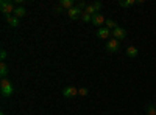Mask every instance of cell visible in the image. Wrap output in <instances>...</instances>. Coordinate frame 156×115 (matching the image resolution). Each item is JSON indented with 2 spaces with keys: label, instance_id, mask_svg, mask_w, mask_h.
<instances>
[{
  "label": "cell",
  "instance_id": "cell-22",
  "mask_svg": "<svg viewBox=\"0 0 156 115\" xmlns=\"http://www.w3.org/2000/svg\"><path fill=\"white\" fill-rule=\"evenodd\" d=\"M56 12H59V14H61V12H64V8H61V6H58V8H56Z\"/></svg>",
  "mask_w": 156,
  "mask_h": 115
},
{
  "label": "cell",
  "instance_id": "cell-14",
  "mask_svg": "<svg viewBox=\"0 0 156 115\" xmlns=\"http://www.w3.org/2000/svg\"><path fill=\"white\" fill-rule=\"evenodd\" d=\"M119 5H120L122 8H129V6L136 5V2H134V0H120Z\"/></svg>",
  "mask_w": 156,
  "mask_h": 115
},
{
  "label": "cell",
  "instance_id": "cell-17",
  "mask_svg": "<svg viewBox=\"0 0 156 115\" xmlns=\"http://www.w3.org/2000/svg\"><path fill=\"white\" fill-rule=\"evenodd\" d=\"M147 115H156V107L153 104L147 106Z\"/></svg>",
  "mask_w": 156,
  "mask_h": 115
},
{
  "label": "cell",
  "instance_id": "cell-2",
  "mask_svg": "<svg viewBox=\"0 0 156 115\" xmlns=\"http://www.w3.org/2000/svg\"><path fill=\"white\" fill-rule=\"evenodd\" d=\"M14 5H12V2H8V0H2L0 2V11L3 12L5 16H12L14 14Z\"/></svg>",
  "mask_w": 156,
  "mask_h": 115
},
{
  "label": "cell",
  "instance_id": "cell-5",
  "mask_svg": "<svg viewBox=\"0 0 156 115\" xmlns=\"http://www.w3.org/2000/svg\"><path fill=\"white\" fill-rule=\"evenodd\" d=\"M112 37L117 41H123L126 37V31L122 28V27H117L115 30H112Z\"/></svg>",
  "mask_w": 156,
  "mask_h": 115
},
{
  "label": "cell",
  "instance_id": "cell-19",
  "mask_svg": "<svg viewBox=\"0 0 156 115\" xmlns=\"http://www.w3.org/2000/svg\"><path fill=\"white\" fill-rule=\"evenodd\" d=\"M81 20H83V22H92V16L84 14V12H83V14H81Z\"/></svg>",
  "mask_w": 156,
  "mask_h": 115
},
{
  "label": "cell",
  "instance_id": "cell-20",
  "mask_svg": "<svg viewBox=\"0 0 156 115\" xmlns=\"http://www.w3.org/2000/svg\"><path fill=\"white\" fill-rule=\"evenodd\" d=\"M92 6H94V9H95L97 12L101 9V3H100V2H94V3H92Z\"/></svg>",
  "mask_w": 156,
  "mask_h": 115
},
{
  "label": "cell",
  "instance_id": "cell-6",
  "mask_svg": "<svg viewBox=\"0 0 156 115\" xmlns=\"http://www.w3.org/2000/svg\"><path fill=\"white\" fill-rule=\"evenodd\" d=\"M62 95L66 96V98H72V96L78 95V89H76V87H72V86L64 87V89H62Z\"/></svg>",
  "mask_w": 156,
  "mask_h": 115
},
{
  "label": "cell",
  "instance_id": "cell-4",
  "mask_svg": "<svg viewBox=\"0 0 156 115\" xmlns=\"http://www.w3.org/2000/svg\"><path fill=\"white\" fill-rule=\"evenodd\" d=\"M67 14H69V17H70L72 20H75V19H81L83 9H81L80 6H73V8H70V9L67 11Z\"/></svg>",
  "mask_w": 156,
  "mask_h": 115
},
{
  "label": "cell",
  "instance_id": "cell-12",
  "mask_svg": "<svg viewBox=\"0 0 156 115\" xmlns=\"http://www.w3.org/2000/svg\"><path fill=\"white\" fill-rule=\"evenodd\" d=\"M6 75H8V66H6V62H0V76H2V79L6 78Z\"/></svg>",
  "mask_w": 156,
  "mask_h": 115
},
{
  "label": "cell",
  "instance_id": "cell-10",
  "mask_svg": "<svg viewBox=\"0 0 156 115\" xmlns=\"http://www.w3.org/2000/svg\"><path fill=\"white\" fill-rule=\"evenodd\" d=\"M59 6H61V8H66V9L69 11L70 8L75 6V3H73V0H61V2H59Z\"/></svg>",
  "mask_w": 156,
  "mask_h": 115
},
{
  "label": "cell",
  "instance_id": "cell-9",
  "mask_svg": "<svg viewBox=\"0 0 156 115\" xmlns=\"http://www.w3.org/2000/svg\"><path fill=\"white\" fill-rule=\"evenodd\" d=\"M97 36L100 37V39H108V37H109V30L106 27H101V28H98Z\"/></svg>",
  "mask_w": 156,
  "mask_h": 115
},
{
  "label": "cell",
  "instance_id": "cell-21",
  "mask_svg": "<svg viewBox=\"0 0 156 115\" xmlns=\"http://www.w3.org/2000/svg\"><path fill=\"white\" fill-rule=\"evenodd\" d=\"M0 58H2V62H5V59H6V52H5V50L0 52Z\"/></svg>",
  "mask_w": 156,
  "mask_h": 115
},
{
  "label": "cell",
  "instance_id": "cell-7",
  "mask_svg": "<svg viewBox=\"0 0 156 115\" xmlns=\"http://www.w3.org/2000/svg\"><path fill=\"white\" fill-rule=\"evenodd\" d=\"M106 20H105V17H103L100 12H97V14H94L92 16V23L95 25V27H98V28H101V25L105 23Z\"/></svg>",
  "mask_w": 156,
  "mask_h": 115
},
{
  "label": "cell",
  "instance_id": "cell-16",
  "mask_svg": "<svg viewBox=\"0 0 156 115\" xmlns=\"http://www.w3.org/2000/svg\"><path fill=\"white\" fill-rule=\"evenodd\" d=\"M105 23H106V28H108V30H115V28H117V23H115L114 20H111V19H108Z\"/></svg>",
  "mask_w": 156,
  "mask_h": 115
},
{
  "label": "cell",
  "instance_id": "cell-3",
  "mask_svg": "<svg viewBox=\"0 0 156 115\" xmlns=\"http://www.w3.org/2000/svg\"><path fill=\"white\" fill-rule=\"evenodd\" d=\"M119 48H120V41L114 39V37L106 42V50H108V52H111V53H115Z\"/></svg>",
  "mask_w": 156,
  "mask_h": 115
},
{
  "label": "cell",
  "instance_id": "cell-18",
  "mask_svg": "<svg viewBox=\"0 0 156 115\" xmlns=\"http://www.w3.org/2000/svg\"><path fill=\"white\" fill-rule=\"evenodd\" d=\"M87 93H89V90H87L86 87H81V89H78V95H81V96H86Z\"/></svg>",
  "mask_w": 156,
  "mask_h": 115
},
{
  "label": "cell",
  "instance_id": "cell-13",
  "mask_svg": "<svg viewBox=\"0 0 156 115\" xmlns=\"http://www.w3.org/2000/svg\"><path fill=\"white\" fill-rule=\"evenodd\" d=\"M137 48L136 47H128L126 48V56H129V58H136L137 56Z\"/></svg>",
  "mask_w": 156,
  "mask_h": 115
},
{
  "label": "cell",
  "instance_id": "cell-15",
  "mask_svg": "<svg viewBox=\"0 0 156 115\" xmlns=\"http://www.w3.org/2000/svg\"><path fill=\"white\" fill-rule=\"evenodd\" d=\"M84 14H89V16H94V14H97V11L94 9V6H92V5H87V6L84 8Z\"/></svg>",
  "mask_w": 156,
  "mask_h": 115
},
{
  "label": "cell",
  "instance_id": "cell-23",
  "mask_svg": "<svg viewBox=\"0 0 156 115\" xmlns=\"http://www.w3.org/2000/svg\"><path fill=\"white\" fill-rule=\"evenodd\" d=\"M0 115H5V112H0Z\"/></svg>",
  "mask_w": 156,
  "mask_h": 115
},
{
  "label": "cell",
  "instance_id": "cell-1",
  "mask_svg": "<svg viewBox=\"0 0 156 115\" xmlns=\"http://www.w3.org/2000/svg\"><path fill=\"white\" fill-rule=\"evenodd\" d=\"M0 93H2V96H5V98H8V96H11L12 93H14V87H12L9 79H6V78L2 79V83H0Z\"/></svg>",
  "mask_w": 156,
  "mask_h": 115
},
{
  "label": "cell",
  "instance_id": "cell-8",
  "mask_svg": "<svg viewBox=\"0 0 156 115\" xmlns=\"http://www.w3.org/2000/svg\"><path fill=\"white\" fill-rule=\"evenodd\" d=\"M5 20L9 27H19V19L14 16H5Z\"/></svg>",
  "mask_w": 156,
  "mask_h": 115
},
{
  "label": "cell",
  "instance_id": "cell-11",
  "mask_svg": "<svg viewBox=\"0 0 156 115\" xmlns=\"http://www.w3.org/2000/svg\"><path fill=\"white\" fill-rule=\"evenodd\" d=\"M25 14H27V11H25V8L23 6H17L16 9H14V17H17V19H20V17H23Z\"/></svg>",
  "mask_w": 156,
  "mask_h": 115
}]
</instances>
